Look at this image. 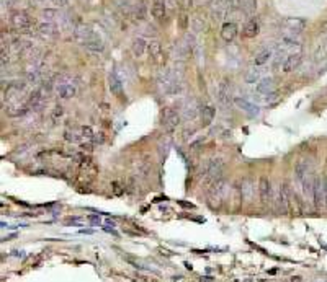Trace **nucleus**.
<instances>
[{
    "label": "nucleus",
    "mask_w": 327,
    "mask_h": 282,
    "mask_svg": "<svg viewBox=\"0 0 327 282\" xmlns=\"http://www.w3.org/2000/svg\"><path fill=\"white\" fill-rule=\"evenodd\" d=\"M260 70L258 69H255V65L252 67V69H249L247 72L244 74V80H245V83H257V82H260Z\"/></svg>",
    "instance_id": "5701e85b"
},
{
    "label": "nucleus",
    "mask_w": 327,
    "mask_h": 282,
    "mask_svg": "<svg viewBox=\"0 0 327 282\" xmlns=\"http://www.w3.org/2000/svg\"><path fill=\"white\" fill-rule=\"evenodd\" d=\"M317 282H324V281H317Z\"/></svg>",
    "instance_id": "7c9ffc66"
},
{
    "label": "nucleus",
    "mask_w": 327,
    "mask_h": 282,
    "mask_svg": "<svg viewBox=\"0 0 327 282\" xmlns=\"http://www.w3.org/2000/svg\"><path fill=\"white\" fill-rule=\"evenodd\" d=\"M57 95L62 100H70V98L75 96V93H77V87L72 83V82H67V80H62L61 83H57Z\"/></svg>",
    "instance_id": "9b49d317"
},
{
    "label": "nucleus",
    "mask_w": 327,
    "mask_h": 282,
    "mask_svg": "<svg viewBox=\"0 0 327 282\" xmlns=\"http://www.w3.org/2000/svg\"><path fill=\"white\" fill-rule=\"evenodd\" d=\"M236 36H237V25L234 23V21H227V23L223 25L221 38L224 39V41H227V43L234 41Z\"/></svg>",
    "instance_id": "f8f14e48"
},
{
    "label": "nucleus",
    "mask_w": 327,
    "mask_h": 282,
    "mask_svg": "<svg viewBox=\"0 0 327 282\" xmlns=\"http://www.w3.org/2000/svg\"><path fill=\"white\" fill-rule=\"evenodd\" d=\"M147 52H149V56H151L155 62H162L164 51H162V46H160V43H157V41H151L149 44H147Z\"/></svg>",
    "instance_id": "f3484780"
},
{
    "label": "nucleus",
    "mask_w": 327,
    "mask_h": 282,
    "mask_svg": "<svg viewBox=\"0 0 327 282\" xmlns=\"http://www.w3.org/2000/svg\"><path fill=\"white\" fill-rule=\"evenodd\" d=\"M229 198H231V186L229 183L223 180V178L218 180L216 183H213L208 191V204L211 205L213 209H219Z\"/></svg>",
    "instance_id": "f257e3e1"
},
{
    "label": "nucleus",
    "mask_w": 327,
    "mask_h": 282,
    "mask_svg": "<svg viewBox=\"0 0 327 282\" xmlns=\"http://www.w3.org/2000/svg\"><path fill=\"white\" fill-rule=\"evenodd\" d=\"M237 188H239V196H241V199H242V201H245V203H250V201L254 199V194H255L254 180H250V178L241 180V183L237 185Z\"/></svg>",
    "instance_id": "1a4fd4ad"
},
{
    "label": "nucleus",
    "mask_w": 327,
    "mask_h": 282,
    "mask_svg": "<svg viewBox=\"0 0 327 282\" xmlns=\"http://www.w3.org/2000/svg\"><path fill=\"white\" fill-rule=\"evenodd\" d=\"M218 101L221 103L223 106H227L231 101V90H229V85L226 82H221L218 87Z\"/></svg>",
    "instance_id": "dca6fc26"
},
{
    "label": "nucleus",
    "mask_w": 327,
    "mask_h": 282,
    "mask_svg": "<svg viewBox=\"0 0 327 282\" xmlns=\"http://www.w3.org/2000/svg\"><path fill=\"white\" fill-rule=\"evenodd\" d=\"M178 123H180V113L173 108H170V106H165L162 113H160V124L167 131H173L178 126Z\"/></svg>",
    "instance_id": "20e7f679"
},
{
    "label": "nucleus",
    "mask_w": 327,
    "mask_h": 282,
    "mask_svg": "<svg viewBox=\"0 0 327 282\" xmlns=\"http://www.w3.org/2000/svg\"><path fill=\"white\" fill-rule=\"evenodd\" d=\"M66 139L69 142H80L84 141V136H82V127H69L66 131Z\"/></svg>",
    "instance_id": "4be33fe9"
},
{
    "label": "nucleus",
    "mask_w": 327,
    "mask_h": 282,
    "mask_svg": "<svg viewBox=\"0 0 327 282\" xmlns=\"http://www.w3.org/2000/svg\"><path fill=\"white\" fill-rule=\"evenodd\" d=\"M224 170V162L221 158H213L209 160L208 165L203 168V174H201V183L205 185H213L218 180H221V173Z\"/></svg>",
    "instance_id": "f03ea898"
},
{
    "label": "nucleus",
    "mask_w": 327,
    "mask_h": 282,
    "mask_svg": "<svg viewBox=\"0 0 327 282\" xmlns=\"http://www.w3.org/2000/svg\"><path fill=\"white\" fill-rule=\"evenodd\" d=\"M200 119H201V124H203V126H208V124H211V121L214 119V108H213L211 105L201 106V110H200Z\"/></svg>",
    "instance_id": "a211bd4d"
},
{
    "label": "nucleus",
    "mask_w": 327,
    "mask_h": 282,
    "mask_svg": "<svg viewBox=\"0 0 327 282\" xmlns=\"http://www.w3.org/2000/svg\"><path fill=\"white\" fill-rule=\"evenodd\" d=\"M147 44H149V43H146L142 38L134 39L133 44H131V51H133V54L136 56V57H141L142 54H144V51H147Z\"/></svg>",
    "instance_id": "aec40b11"
},
{
    "label": "nucleus",
    "mask_w": 327,
    "mask_h": 282,
    "mask_svg": "<svg viewBox=\"0 0 327 282\" xmlns=\"http://www.w3.org/2000/svg\"><path fill=\"white\" fill-rule=\"evenodd\" d=\"M258 196H260V201L263 205H268L272 204L273 201V186H272V181L268 180V178H260V181H258Z\"/></svg>",
    "instance_id": "423d86ee"
},
{
    "label": "nucleus",
    "mask_w": 327,
    "mask_h": 282,
    "mask_svg": "<svg viewBox=\"0 0 327 282\" xmlns=\"http://www.w3.org/2000/svg\"><path fill=\"white\" fill-rule=\"evenodd\" d=\"M257 8V0H241V10L245 15H252Z\"/></svg>",
    "instance_id": "b1692460"
},
{
    "label": "nucleus",
    "mask_w": 327,
    "mask_h": 282,
    "mask_svg": "<svg viewBox=\"0 0 327 282\" xmlns=\"http://www.w3.org/2000/svg\"><path fill=\"white\" fill-rule=\"evenodd\" d=\"M52 3H54L56 7H59V8H62V7H66L67 3H69V0H51Z\"/></svg>",
    "instance_id": "a878e982"
},
{
    "label": "nucleus",
    "mask_w": 327,
    "mask_h": 282,
    "mask_svg": "<svg viewBox=\"0 0 327 282\" xmlns=\"http://www.w3.org/2000/svg\"><path fill=\"white\" fill-rule=\"evenodd\" d=\"M312 203H314V207L324 209L327 207V180L326 178H316L314 181V189H312Z\"/></svg>",
    "instance_id": "7ed1b4c3"
},
{
    "label": "nucleus",
    "mask_w": 327,
    "mask_h": 282,
    "mask_svg": "<svg viewBox=\"0 0 327 282\" xmlns=\"http://www.w3.org/2000/svg\"><path fill=\"white\" fill-rule=\"evenodd\" d=\"M38 34L44 39H56L57 34H59V28H57L56 23H51V21H41L36 26Z\"/></svg>",
    "instance_id": "6e6552de"
},
{
    "label": "nucleus",
    "mask_w": 327,
    "mask_h": 282,
    "mask_svg": "<svg viewBox=\"0 0 327 282\" xmlns=\"http://www.w3.org/2000/svg\"><path fill=\"white\" fill-rule=\"evenodd\" d=\"M275 88H276V83L273 78H263L257 85V92L260 93V95H268V93H272Z\"/></svg>",
    "instance_id": "6ab92c4d"
},
{
    "label": "nucleus",
    "mask_w": 327,
    "mask_h": 282,
    "mask_svg": "<svg viewBox=\"0 0 327 282\" xmlns=\"http://www.w3.org/2000/svg\"><path fill=\"white\" fill-rule=\"evenodd\" d=\"M74 36L75 39L82 44V46H85V44H88L90 41H93V39H97V34L95 31H93L88 25H77L74 28Z\"/></svg>",
    "instance_id": "39448f33"
},
{
    "label": "nucleus",
    "mask_w": 327,
    "mask_h": 282,
    "mask_svg": "<svg viewBox=\"0 0 327 282\" xmlns=\"http://www.w3.org/2000/svg\"><path fill=\"white\" fill-rule=\"evenodd\" d=\"M283 28L288 31L291 36H296L306 28V21L303 18H286L283 21Z\"/></svg>",
    "instance_id": "9d476101"
},
{
    "label": "nucleus",
    "mask_w": 327,
    "mask_h": 282,
    "mask_svg": "<svg viewBox=\"0 0 327 282\" xmlns=\"http://www.w3.org/2000/svg\"><path fill=\"white\" fill-rule=\"evenodd\" d=\"M270 59H272V51H270V49H263V51H260L257 56L254 57V65L255 67L265 65Z\"/></svg>",
    "instance_id": "412c9836"
},
{
    "label": "nucleus",
    "mask_w": 327,
    "mask_h": 282,
    "mask_svg": "<svg viewBox=\"0 0 327 282\" xmlns=\"http://www.w3.org/2000/svg\"><path fill=\"white\" fill-rule=\"evenodd\" d=\"M151 13H152V16H154L155 20L162 21L165 18V15H167V7H165L164 0H154L152 8H151Z\"/></svg>",
    "instance_id": "4468645a"
},
{
    "label": "nucleus",
    "mask_w": 327,
    "mask_h": 282,
    "mask_svg": "<svg viewBox=\"0 0 327 282\" xmlns=\"http://www.w3.org/2000/svg\"><path fill=\"white\" fill-rule=\"evenodd\" d=\"M10 23H12L13 28L25 30V28H30L33 21H31V16L28 15V13L23 12V10H18V12H13L10 15Z\"/></svg>",
    "instance_id": "0eeeda50"
},
{
    "label": "nucleus",
    "mask_w": 327,
    "mask_h": 282,
    "mask_svg": "<svg viewBox=\"0 0 327 282\" xmlns=\"http://www.w3.org/2000/svg\"><path fill=\"white\" fill-rule=\"evenodd\" d=\"M258 30H260V26H258V21L257 20H249L247 23L244 25L242 28V36L245 39H252L258 34Z\"/></svg>",
    "instance_id": "2eb2a0df"
},
{
    "label": "nucleus",
    "mask_w": 327,
    "mask_h": 282,
    "mask_svg": "<svg viewBox=\"0 0 327 282\" xmlns=\"http://www.w3.org/2000/svg\"><path fill=\"white\" fill-rule=\"evenodd\" d=\"M61 114H62V110H56L54 113H52V119L54 121H57V118L61 119Z\"/></svg>",
    "instance_id": "bb28decb"
},
{
    "label": "nucleus",
    "mask_w": 327,
    "mask_h": 282,
    "mask_svg": "<svg viewBox=\"0 0 327 282\" xmlns=\"http://www.w3.org/2000/svg\"><path fill=\"white\" fill-rule=\"evenodd\" d=\"M36 2H44V0H36Z\"/></svg>",
    "instance_id": "c756f323"
},
{
    "label": "nucleus",
    "mask_w": 327,
    "mask_h": 282,
    "mask_svg": "<svg viewBox=\"0 0 327 282\" xmlns=\"http://www.w3.org/2000/svg\"><path fill=\"white\" fill-rule=\"evenodd\" d=\"M301 52H296V54H290L286 59L283 61V72H293L296 67L301 64Z\"/></svg>",
    "instance_id": "ddd939ff"
},
{
    "label": "nucleus",
    "mask_w": 327,
    "mask_h": 282,
    "mask_svg": "<svg viewBox=\"0 0 327 282\" xmlns=\"http://www.w3.org/2000/svg\"><path fill=\"white\" fill-rule=\"evenodd\" d=\"M79 2H80V3H85V2H87V0H79Z\"/></svg>",
    "instance_id": "c85d7f7f"
},
{
    "label": "nucleus",
    "mask_w": 327,
    "mask_h": 282,
    "mask_svg": "<svg viewBox=\"0 0 327 282\" xmlns=\"http://www.w3.org/2000/svg\"><path fill=\"white\" fill-rule=\"evenodd\" d=\"M291 282H303V279H301V277H293Z\"/></svg>",
    "instance_id": "cd10ccee"
},
{
    "label": "nucleus",
    "mask_w": 327,
    "mask_h": 282,
    "mask_svg": "<svg viewBox=\"0 0 327 282\" xmlns=\"http://www.w3.org/2000/svg\"><path fill=\"white\" fill-rule=\"evenodd\" d=\"M110 88H111V92H113L116 96L121 95V90H123L121 82H120V78L116 77L115 74H111V75H110Z\"/></svg>",
    "instance_id": "393cba45"
}]
</instances>
